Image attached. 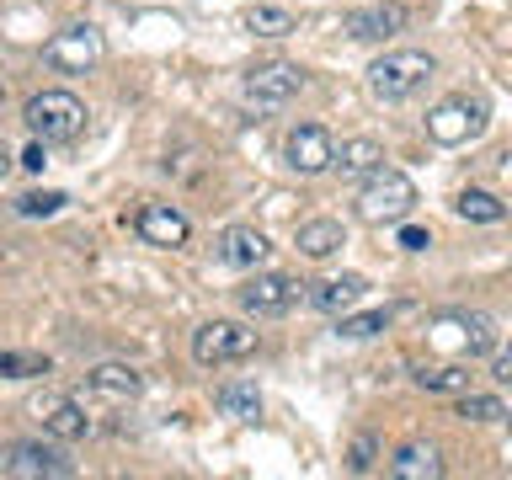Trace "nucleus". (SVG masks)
<instances>
[{
  "mask_svg": "<svg viewBox=\"0 0 512 480\" xmlns=\"http://www.w3.org/2000/svg\"><path fill=\"white\" fill-rule=\"evenodd\" d=\"M256 352V331L240 326V320H208V326L192 331V358L203 368H219V363H246Z\"/></svg>",
  "mask_w": 512,
  "mask_h": 480,
  "instance_id": "nucleus-6",
  "label": "nucleus"
},
{
  "mask_svg": "<svg viewBox=\"0 0 512 480\" xmlns=\"http://www.w3.org/2000/svg\"><path fill=\"white\" fill-rule=\"evenodd\" d=\"M491 374L502 379V384H512V347H502L496 352V363H491Z\"/></svg>",
  "mask_w": 512,
  "mask_h": 480,
  "instance_id": "nucleus-31",
  "label": "nucleus"
},
{
  "mask_svg": "<svg viewBox=\"0 0 512 480\" xmlns=\"http://www.w3.org/2000/svg\"><path fill=\"white\" fill-rule=\"evenodd\" d=\"M331 155H336V139H331L320 123H299L294 134L283 139V160H288V166H294L299 176L331 171Z\"/></svg>",
  "mask_w": 512,
  "mask_h": 480,
  "instance_id": "nucleus-11",
  "label": "nucleus"
},
{
  "mask_svg": "<svg viewBox=\"0 0 512 480\" xmlns=\"http://www.w3.org/2000/svg\"><path fill=\"white\" fill-rule=\"evenodd\" d=\"M368 464H374V438H358V443H352V470H368Z\"/></svg>",
  "mask_w": 512,
  "mask_h": 480,
  "instance_id": "nucleus-30",
  "label": "nucleus"
},
{
  "mask_svg": "<svg viewBox=\"0 0 512 480\" xmlns=\"http://www.w3.org/2000/svg\"><path fill=\"white\" fill-rule=\"evenodd\" d=\"M267 251L272 246H267V235L256 230V224H230V230L214 240V256L224 267H262Z\"/></svg>",
  "mask_w": 512,
  "mask_h": 480,
  "instance_id": "nucleus-16",
  "label": "nucleus"
},
{
  "mask_svg": "<svg viewBox=\"0 0 512 480\" xmlns=\"http://www.w3.org/2000/svg\"><path fill=\"white\" fill-rule=\"evenodd\" d=\"M304 91V70L299 64H256V70H246V80H240V96H246L251 107H288L294 96Z\"/></svg>",
  "mask_w": 512,
  "mask_h": 480,
  "instance_id": "nucleus-9",
  "label": "nucleus"
},
{
  "mask_svg": "<svg viewBox=\"0 0 512 480\" xmlns=\"http://www.w3.org/2000/svg\"><path fill=\"white\" fill-rule=\"evenodd\" d=\"M32 416H38V427L48 432V438H59V443H75V438L91 432V416L80 411L70 395H38L32 400Z\"/></svg>",
  "mask_w": 512,
  "mask_h": 480,
  "instance_id": "nucleus-13",
  "label": "nucleus"
},
{
  "mask_svg": "<svg viewBox=\"0 0 512 480\" xmlns=\"http://www.w3.org/2000/svg\"><path fill=\"white\" fill-rule=\"evenodd\" d=\"M64 203H70L64 192H22V198H16V214H27V219H48V214H59Z\"/></svg>",
  "mask_w": 512,
  "mask_h": 480,
  "instance_id": "nucleus-28",
  "label": "nucleus"
},
{
  "mask_svg": "<svg viewBox=\"0 0 512 480\" xmlns=\"http://www.w3.org/2000/svg\"><path fill=\"white\" fill-rule=\"evenodd\" d=\"M432 246V235L427 230H416V224H406L400 219V251H427Z\"/></svg>",
  "mask_w": 512,
  "mask_h": 480,
  "instance_id": "nucleus-29",
  "label": "nucleus"
},
{
  "mask_svg": "<svg viewBox=\"0 0 512 480\" xmlns=\"http://www.w3.org/2000/svg\"><path fill=\"white\" fill-rule=\"evenodd\" d=\"M246 27L256 32V38H288V32H294V16H288L283 6H251Z\"/></svg>",
  "mask_w": 512,
  "mask_h": 480,
  "instance_id": "nucleus-23",
  "label": "nucleus"
},
{
  "mask_svg": "<svg viewBox=\"0 0 512 480\" xmlns=\"http://www.w3.org/2000/svg\"><path fill=\"white\" fill-rule=\"evenodd\" d=\"M214 406H219V416H230V422H251V416L262 411V395H256V384L230 379V384H219Z\"/></svg>",
  "mask_w": 512,
  "mask_h": 480,
  "instance_id": "nucleus-21",
  "label": "nucleus"
},
{
  "mask_svg": "<svg viewBox=\"0 0 512 480\" xmlns=\"http://www.w3.org/2000/svg\"><path fill=\"white\" fill-rule=\"evenodd\" d=\"M459 416H464V422H502L507 406H502L496 395H470V390H464V400H459Z\"/></svg>",
  "mask_w": 512,
  "mask_h": 480,
  "instance_id": "nucleus-26",
  "label": "nucleus"
},
{
  "mask_svg": "<svg viewBox=\"0 0 512 480\" xmlns=\"http://www.w3.org/2000/svg\"><path fill=\"white\" fill-rule=\"evenodd\" d=\"M486 128V102L480 96H443L427 112V139L432 144H470Z\"/></svg>",
  "mask_w": 512,
  "mask_h": 480,
  "instance_id": "nucleus-8",
  "label": "nucleus"
},
{
  "mask_svg": "<svg viewBox=\"0 0 512 480\" xmlns=\"http://www.w3.org/2000/svg\"><path fill=\"white\" fill-rule=\"evenodd\" d=\"M331 166L342 171V176H368V171L384 166V150H379L374 139H342V150L331 155Z\"/></svg>",
  "mask_w": 512,
  "mask_h": 480,
  "instance_id": "nucleus-20",
  "label": "nucleus"
},
{
  "mask_svg": "<svg viewBox=\"0 0 512 480\" xmlns=\"http://www.w3.org/2000/svg\"><path fill=\"white\" fill-rule=\"evenodd\" d=\"M48 374V358L38 352H0V379H38Z\"/></svg>",
  "mask_w": 512,
  "mask_h": 480,
  "instance_id": "nucleus-25",
  "label": "nucleus"
},
{
  "mask_svg": "<svg viewBox=\"0 0 512 480\" xmlns=\"http://www.w3.org/2000/svg\"><path fill=\"white\" fill-rule=\"evenodd\" d=\"M454 214L470 219V224H502L507 219V203L496 198V192H480V187H464L454 198Z\"/></svg>",
  "mask_w": 512,
  "mask_h": 480,
  "instance_id": "nucleus-22",
  "label": "nucleus"
},
{
  "mask_svg": "<svg viewBox=\"0 0 512 480\" xmlns=\"http://www.w3.org/2000/svg\"><path fill=\"white\" fill-rule=\"evenodd\" d=\"M395 310H363V315H342L336 320V336H347V342H363V336H379L390 326Z\"/></svg>",
  "mask_w": 512,
  "mask_h": 480,
  "instance_id": "nucleus-24",
  "label": "nucleus"
},
{
  "mask_svg": "<svg viewBox=\"0 0 512 480\" xmlns=\"http://www.w3.org/2000/svg\"><path fill=\"white\" fill-rule=\"evenodd\" d=\"M416 384H422V390H443V395H464L470 390V374H459V368H422Z\"/></svg>",
  "mask_w": 512,
  "mask_h": 480,
  "instance_id": "nucleus-27",
  "label": "nucleus"
},
{
  "mask_svg": "<svg viewBox=\"0 0 512 480\" xmlns=\"http://www.w3.org/2000/svg\"><path fill=\"white\" fill-rule=\"evenodd\" d=\"M235 299H240V310L256 315V320H262V315H288L304 299V283L299 278H283V272H256V278L240 288Z\"/></svg>",
  "mask_w": 512,
  "mask_h": 480,
  "instance_id": "nucleus-10",
  "label": "nucleus"
},
{
  "mask_svg": "<svg viewBox=\"0 0 512 480\" xmlns=\"http://www.w3.org/2000/svg\"><path fill=\"white\" fill-rule=\"evenodd\" d=\"M427 347L454 352V358H480V352L496 347V326H491L486 315L454 310V315H438V320L427 326Z\"/></svg>",
  "mask_w": 512,
  "mask_h": 480,
  "instance_id": "nucleus-5",
  "label": "nucleus"
},
{
  "mask_svg": "<svg viewBox=\"0 0 512 480\" xmlns=\"http://www.w3.org/2000/svg\"><path fill=\"white\" fill-rule=\"evenodd\" d=\"M432 54H422V48H395V54H384L368 64V91L379 96V102H406L411 91H422L432 80Z\"/></svg>",
  "mask_w": 512,
  "mask_h": 480,
  "instance_id": "nucleus-3",
  "label": "nucleus"
},
{
  "mask_svg": "<svg viewBox=\"0 0 512 480\" xmlns=\"http://www.w3.org/2000/svg\"><path fill=\"white\" fill-rule=\"evenodd\" d=\"M0 475L6 480H70L75 464L54 443H6L0 448Z\"/></svg>",
  "mask_w": 512,
  "mask_h": 480,
  "instance_id": "nucleus-7",
  "label": "nucleus"
},
{
  "mask_svg": "<svg viewBox=\"0 0 512 480\" xmlns=\"http://www.w3.org/2000/svg\"><path fill=\"white\" fill-rule=\"evenodd\" d=\"M411 208H416V182L406 171L379 166L363 176V187H358V219L363 224H400V219H411Z\"/></svg>",
  "mask_w": 512,
  "mask_h": 480,
  "instance_id": "nucleus-1",
  "label": "nucleus"
},
{
  "mask_svg": "<svg viewBox=\"0 0 512 480\" xmlns=\"http://www.w3.org/2000/svg\"><path fill=\"white\" fill-rule=\"evenodd\" d=\"M22 123L38 144H70V139L86 134V102L70 96V91H38L27 102Z\"/></svg>",
  "mask_w": 512,
  "mask_h": 480,
  "instance_id": "nucleus-2",
  "label": "nucleus"
},
{
  "mask_svg": "<svg viewBox=\"0 0 512 480\" xmlns=\"http://www.w3.org/2000/svg\"><path fill=\"white\" fill-rule=\"evenodd\" d=\"M390 475L395 480H438L443 475V454L432 443H400L395 459H390Z\"/></svg>",
  "mask_w": 512,
  "mask_h": 480,
  "instance_id": "nucleus-17",
  "label": "nucleus"
},
{
  "mask_svg": "<svg viewBox=\"0 0 512 480\" xmlns=\"http://www.w3.org/2000/svg\"><path fill=\"white\" fill-rule=\"evenodd\" d=\"M134 230L144 246H160V251H176V246H187V235H192V224L182 208H171V203H144L139 214H134Z\"/></svg>",
  "mask_w": 512,
  "mask_h": 480,
  "instance_id": "nucleus-12",
  "label": "nucleus"
},
{
  "mask_svg": "<svg viewBox=\"0 0 512 480\" xmlns=\"http://www.w3.org/2000/svg\"><path fill=\"white\" fill-rule=\"evenodd\" d=\"M22 166H27V171H43V144H32V150L22 155Z\"/></svg>",
  "mask_w": 512,
  "mask_h": 480,
  "instance_id": "nucleus-32",
  "label": "nucleus"
},
{
  "mask_svg": "<svg viewBox=\"0 0 512 480\" xmlns=\"http://www.w3.org/2000/svg\"><path fill=\"white\" fill-rule=\"evenodd\" d=\"M406 27V6L400 0H379V6H363V11H347L342 16V32L352 43H379V38H395Z\"/></svg>",
  "mask_w": 512,
  "mask_h": 480,
  "instance_id": "nucleus-14",
  "label": "nucleus"
},
{
  "mask_svg": "<svg viewBox=\"0 0 512 480\" xmlns=\"http://www.w3.org/2000/svg\"><path fill=\"white\" fill-rule=\"evenodd\" d=\"M502 422H512V411H507V416H502Z\"/></svg>",
  "mask_w": 512,
  "mask_h": 480,
  "instance_id": "nucleus-35",
  "label": "nucleus"
},
{
  "mask_svg": "<svg viewBox=\"0 0 512 480\" xmlns=\"http://www.w3.org/2000/svg\"><path fill=\"white\" fill-rule=\"evenodd\" d=\"M294 246H299V256H310V262H326V256H336L347 246V235H342V224H336V219H304L299 235H294Z\"/></svg>",
  "mask_w": 512,
  "mask_h": 480,
  "instance_id": "nucleus-18",
  "label": "nucleus"
},
{
  "mask_svg": "<svg viewBox=\"0 0 512 480\" xmlns=\"http://www.w3.org/2000/svg\"><path fill=\"white\" fill-rule=\"evenodd\" d=\"M102 54H107V38L91 22H70L43 43V64L59 70V75H86V70L102 64Z\"/></svg>",
  "mask_w": 512,
  "mask_h": 480,
  "instance_id": "nucleus-4",
  "label": "nucleus"
},
{
  "mask_svg": "<svg viewBox=\"0 0 512 480\" xmlns=\"http://www.w3.org/2000/svg\"><path fill=\"white\" fill-rule=\"evenodd\" d=\"M86 384L96 395H107V400H134L139 395V368L134 363H96L91 374H86Z\"/></svg>",
  "mask_w": 512,
  "mask_h": 480,
  "instance_id": "nucleus-19",
  "label": "nucleus"
},
{
  "mask_svg": "<svg viewBox=\"0 0 512 480\" xmlns=\"http://www.w3.org/2000/svg\"><path fill=\"white\" fill-rule=\"evenodd\" d=\"M363 294H368V278H363V272H336V278L304 283V304H315V310H326V315L352 310Z\"/></svg>",
  "mask_w": 512,
  "mask_h": 480,
  "instance_id": "nucleus-15",
  "label": "nucleus"
},
{
  "mask_svg": "<svg viewBox=\"0 0 512 480\" xmlns=\"http://www.w3.org/2000/svg\"><path fill=\"white\" fill-rule=\"evenodd\" d=\"M0 102H6V80H0Z\"/></svg>",
  "mask_w": 512,
  "mask_h": 480,
  "instance_id": "nucleus-34",
  "label": "nucleus"
},
{
  "mask_svg": "<svg viewBox=\"0 0 512 480\" xmlns=\"http://www.w3.org/2000/svg\"><path fill=\"white\" fill-rule=\"evenodd\" d=\"M11 166H16V155L6 150V139H0V182H6V171H11Z\"/></svg>",
  "mask_w": 512,
  "mask_h": 480,
  "instance_id": "nucleus-33",
  "label": "nucleus"
}]
</instances>
